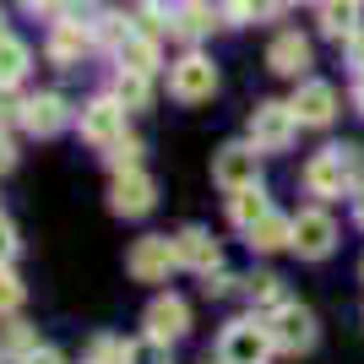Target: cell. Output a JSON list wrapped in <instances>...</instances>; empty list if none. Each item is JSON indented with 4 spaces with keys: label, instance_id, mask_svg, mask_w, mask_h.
I'll return each mask as SVG.
<instances>
[{
    "label": "cell",
    "instance_id": "obj_1",
    "mask_svg": "<svg viewBox=\"0 0 364 364\" xmlns=\"http://www.w3.org/2000/svg\"><path fill=\"white\" fill-rule=\"evenodd\" d=\"M272 332L261 321H228L218 337V364H267L272 359Z\"/></svg>",
    "mask_w": 364,
    "mask_h": 364
},
{
    "label": "cell",
    "instance_id": "obj_2",
    "mask_svg": "<svg viewBox=\"0 0 364 364\" xmlns=\"http://www.w3.org/2000/svg\"><path fill=\"white\" fill-rule=\"evenodd\" d=\"M168 92L180 98V104H207L218 92V65L207 60V55H185V60H174V71H168Z\"/></svg>",
    "mask_w": 364,
    "mask_h": 364
},
{
    "label": "cell",
    "instance_id": "obj_3",
    "mask_svg": "<svg viewBox=\"0 0 364 364\" xmlns=\"http://www.w3.org/2000/svg\"><path fill=\"white\" fill-rule=\"evenodd\" d=\"M168 267H180V250H174V240H164V234L136 240V245H131V256H125V272L136 277V283H164Z\"/></svg>",
    "mask_w": 364,
    "mask_h": 364
},
{
    "label": "cell",
    "instance_id": "obj_4",
    "mask_svg": "<svg viewBox=\"0 0 364 364\" xmlns=\"http://www.w3.org/2000/svg\"><path fill=\"white\" fill-rule=\"evenodd\" d=\"M250 136H256L261 152H283L294 136H299V114H294V104H256V114H250Z\"/></svg>",
    "mask_w": 364,
    "mask_h": 364
},
{
    "label": "cell",
    "instance_id": "obj_5",
    "mask_svg": "<svg viewBox=\"0 0 364 364\" xmlns=\"http://www.w3.org/2000/svg\"><path fill=\"white\" fill-rule=\"evenodd\" d=\"M213 180L223 185L228 196L250 191V185H256V147H245V141H228V147L213 158Z\"/></svg>",
    "mask_w": 364,
    "mask_h": 364
},
{
    "label": "cell",
    "instance_id": "obj_6",
    "mask_svg": "<svg viewBox=\"0 0 364 364\" xmlns=\"http://www.w3.org/2000/svg\"><path fill=\"white\" fill-rule=\"evenodd\" d=\"M152 201H158V185H152L141 168H125V174L109 180V207H114V213L141 218V213H152Z\"/></svg>",
    "mask_w": 364,
    "mask_h": 364
},
{
    "label": "cell",
    "instance_id": "obj_7",
    "mask_svg": "<svg viewBox=\"0 0 364 364\" xmlns=\"http://www.w3.org/2000/svg\"><path fill=\"white\" fill-rule=\"evenodd\" d=\"M267 332H272V343L283 353H304L310 343H316V316H310L304 304H283V310L267 321Z\"/></svg>",
    "mask_w": 364,
    "mask_h": 364
},
{
    "label": "cell",
    "instance_id": "obj_8",
    "mask_svg": "<svg viewBox=\"0 0 364 364\" xmlns=\"http://www.w3.org/2000/svg\"><path fill=\"white\" fill-rule=\"evenodd\" d=\"M332 245H337V223L321 207H310V213L294 218V250H299L304 261H321V256H332Z\"/></svg>",
    "mask_w": 364,
    "mask_h": 364
},
{
    "label": "cell",
    "instance_id": "obj_9",
    "mask_svg": "<svg viewBox=\"0 0 364 364\" xmlns=\"http://www.w3.org/2000/svg\"><path fill=\"white\" fill-rule=\"evenodd\" d=\"M82 136L98 141V147H114V141L125 136V104L120 98H92V104L82 109Z\"/></svg>",
    "mask_w": 364,
    "mask_h": 364
},
{
    "label": "cell",
    "instance_id": "obj_10",
    "mask_svg": "<svg viewBox=\"0 0 364 364\" xmlns=\"http://www.w3.org/2000/svg\"><path fill=\"white\" fill-rule=\"evenodd\" d=\"M141 321H147V337H158V343H174V337L191 332V310H185V299H174V294L152 299Z\"/></svg>",
    "mask_w": 364,
    "mask_h": 364
},
{
    "label": "cell",
    "instance_id": "obj_11",
    "mask_svg": "<svg viewBox=\"0 0 364 364\" xmlns=\"http://www.w3.org/2000/svg\"><path fill=\"white\" fill-rule=\"evenodd\" d=\"M343 185H348V174H343V158H337V147H326V152H316L310 164H304V191L310 196H343Z\"/></svg>",
    "mask_w": 364,
    "mask_h": 364
},
{
    "label": "cell",
    "instance_id": "obj_12",
    "mask_svg": "<svg viewBox=\"0 0 364 364\" xmlns=\"http://www.w3.org/2000/svg\"><path fill=\"white\" fill-rule=\"evenodd\" d=\"M22 125H28L33 136H55L65 125V98L60 92H38V98H28L22 104Z\"/></svg>",
    "mask_w": 364,
    "mask_h": 364
},
{
    "label": "cell",
    "instance_id": "obj_13",
    "mask_svg": "<svg viewBox=\"0 0 364 364\" xmlns=\"http://www.w3.org/2000/svg\"><path fill=\"white\" fill-rule=\"evenodd\" d=\"M174 250H180V267H191V272H218V240L207 234V228H185L180 240H174Z\"/></svg>",
    "mask_w": 364,
    "mask_h": 364
},
{
    "label": "cell",
    "instance_id": "obj_14",
    "mask_svg": "<svg viewBox=\"0 0 364 364\" xmlns=\"http://www.w3.org/2000/svg\"><path fill=\"white\" fill-rule=\"evenodd\" d=\"M294 114H299V125H326L337 114V92L326 82H304L299 98H294Z\"/></svg>",
    "mask_w": 364,
    "mask_h": 364
},
{
    "label": "cell",
    "instance_id": "obj_15",
    "mask_svg": "<svg viewBox=\"0 0 364 364\" xmlns=\"http://www.w3.org/2000/svg\"><path fill=\"white\" fill-rule=\"evenodd\" d=\"M267 65H272L277 76H299L304 65H310V44H304L299 33H283V38H272V49H267Z\"/></svg>",
    "mask_w": 364,
    "mask_h": 364
},
{
    "label": "cell",
    "instance_id": "obj_16",
    "mask_svg": "<svg viewBox=\"0 0 364 364\" xmlns=\"http://www.w3.org/2000/svg\"><path fill=\"white\" fill-rule=\"evenodd\" d=\"M213 22H218V11L207 6V0H185L180 11L168 16V33L191 44V38H201V33H213Z\"/></svg>",
    "mask_w": 364,
    "mask_h": 364
},
{
    "label": "cell",
    "instance_id": "obj_17",
    "mask_svg": "<svg viewBox=\"0 0 364 364\" xmlns=\"http://www.w3.org/2000/svg\"><path fill=\"white\" fill-rule=\"evenodd\" d=\"M82 55H87V28H82V22H55V33H49V60L76 65Z\"/></svg>",
    "mask_w": 364,
    "mask_h": 364
},
{
    "label": "cell",
    "instance_id": "obj_18",
    "mask_svg": "<svg viewBox=\"0 0 364 364\" xmlns=\"http://www.w3.org/2000/svg\"><path fill=\"white\" fill-rule=\"evenodd\" d=\"M114 55H120V71H141V76L158 71V38H147V33H131Z\"/></svg>",
    "mask_w": 364,
    "mask_h": 364
},
{
    "label": "cell",
    "instance_id": "obj_19",
    "mask_svg": "<svg viewBox=\"0 0 364 364\" xmlns=\"http://www.w3.org/2000/svg\"><path fill=\"white\" fill-rule=\"evenodd\" d=\"M321 33L326 38H353L359 33V0H326L321 6Z\"/></svg>",
    "mask_w": 364,
    "mask_h": 364
},
{
    "label": "cell",
    "instance_id": "obj_20",
    "mask_svg": "<svg viewBox=\"0 0 364 364\" xmlns=\"http://www.w3.org/2000/svg\"><path fill=\"white\" fill-rule=\"evenodd\" d=\"M250 245H256V250H283V245H294V218L267 213L256 228H250Z\"/></svg>",
    "mask_w": 364,
    "mask_h": 364
},
{
    "label": "cell",
    "instance_id": "obj_21",
    "mask_svg": "<svg viewBox=\"0 0 364 364\" xmlns=\"http://www.w3.org/2000/svg\"><path fill=\"white\" fill-rule=\"evenodd\" d=\"M267 213H272V207H267V196H261V185H250V191H240V196H228V218H234L240 228H256Z\"/></svg>",
    "mask_w": 364,
    "mask_h": 364
},
{
    "label": "cell",
    "instance_id": "obj_22",
    "mask_svg": "<svg viewBox=\"0 0 364 364\" xmlns=\"http://www.w3.org/2000/svg\"><path fill=\"white\" fill-rule=\"evenodd\" d=\"M28 44H22V38H6V44H0V87H16V82H22V76H28Z\"/></svg>",
    "mask_w": 364,
    "mask_h": 364
},
{
    "label": "cell",
    "instance_id": "obj_23",
    "mask_svg": "<svg viewBox=\"0 0 364 364\" xmlns=\"http://www.w3.org/2000/svg\"><path fill=\"white\" fill-rule=\"evenodd\" d=\"M250 304L267 310V316H277V310L289 304V294H283V283H277L272 272H261V277H250Z\"/></svg>",
    "mask_w": 364,
    "mask_h": 364
},
{
    "label": "cell",
    "instance_id": "obj_24",
    "mask_svg": "<svg viewBox=\"0 0 364 364\" xmlns=\"http://www.w3.org/2000/svg\"><path fill=\"white\" fill-rule=\"evenodd\" d=\"M114 98H120L125 109H147V98H152L147 76H141V71H120V76H114Z\"/></svg>",
    "mask_w": 364,
    "mask_h": 364
},
{
    "label": "cell",
    "instance_id": "obj_25",
    "mask_svg": "<svg viewBox=\"0 0 364 364\" xmlns=\"http://www.w3.org/2000/svg\"><path fill=\"white\" fill-rule=\"evenodd\" d=\"M0 353H6V359H33V353H38L33 326H6V332H0Z\"/></svg>",
    "mask_w": 364,
    "mask_h": 364
},
{
    "label": "cell",
    "instance_id": "obj_26",
    "mask_svg": "<svg viewBox=\"0 0 364 364\" xmlns=\"http://www.w3.org/2000/svg\"><path fill=\"white\" fill-rule=\"evenodd\" d=\"M104 158H109V168H114V174H125V168H141V141L120 136V141H114V147L104 152Z\"/></svg>",
    "mask_w": 364,
    "mask_h": 364
},
{
    "label": "cell",
    "instance_id": "obj_27",
    "mask_svg": "<svg viewBox=\"0 0 364 364\" xmlns=\"http://www.w3.org/2000/svg\"><path fill=\"white\" fill-rule=\"evenodd\" d=\"M87 364H131V343L98 337V343H92V359H87Z\"/></svg>",
    "mask_w": 364,
    "mask_h": 364
},
{
    "label": "cell",
    "instance_id": "obj_28",
    "mask_svg": "<svg viewBox=\"0 0 364 364\" xmlns=\"http://www.w3.org/2000/svg\"><path fill=\"white\" fill-rule=\"evenodd\" d=\"M131 364H168V343H158V337L131 343Z\"/></svg>",
    "mask_w": 364,
    "mask_h": 364
},
{
    "label": "cell",
    "instance_id": "obj_29",
    "mask_svg": "<svg viewBox=\"0 0 364 364\" xmlns=\"http://www.w3.org/2000/svg\"><path fill=\"white\" fill-rule=\"evenodd\" d=\"M337 158H343V174H348V185L353 191H364V147H337Z\"/></svg>",
    "mask_w": 364,
    "mask_h": 364
},
{
    "label": "cell",
    "instance_id": "obj_30",
    "mask_svg": "<svg viewBox=\"0 0 364 364\" xmlns=\"http://www.w3.org/2000/svg\"><path fill=\"white\" fill-rule=\"evenodd\" d=\"M16 304H22V283H16L11 267H0V316H11Z\"/></svg>",
    "mask_w": 364,
    "mask_h": 364
},
{
    "label": "cell",
    "instance_id": "obj_31",
    "mask_svg": "<svg viewBox=\"0 0 364 364\" xmlns=\"http://www.w3.org/2000/svg\"><path fill=\"white\" fill-rule=\"evenodd\" d=\"M125 38H131V28H125V16H98V44H114V49H120Z\"/></svg>",
    "mask_w": 364,
    "mask_h": 364
},
{
    "label": "cell",
    "instance_id": "obj_32",
    "mask_svg": "<svg viewBox=\"0 0 364 364\" xmlns=\"http://www.w3.org/2000/svg\"><path fill=\"white\" fill-rule=\"evenodd\" d=\"M11 256H16V228L6 223V218H0V267H6Z\"/></svg>",
    "mask_w": 364,
    "mask_h": 364
},
{
    "label": "cell",
    "instance_id": "obj_33",
    "mask_svg": "<svg viewBox=\"0 0 364 364\" xmlns=\"http://www.w3.org/2000/svg\"><path fill=\"white\" fill-rule=\"evenodd\" d=\"M348 60L359 65V76H364V28H359V33H353V38H348Z\"/></svg>",
    "mask_w": 364,
    "mask_h": 364
},
{
    "label": "cell",
    "instance_id": "obj_34",
    "mask_svg": "<svg viewBox=\"0 0 364 364\" xmlns=\"http://www.w3.org/2000/svg\"><path fill=\"white\" fill-rule=\"evenodd\" d=\"M283 11V0H250V16H277Z\"/></svg>",
    "mask_w": 364,
    "mask_h": 364
},
{
    "label": "cell",
    "instance_id": "obj_35",
    "mask_svg": "<svg viewBox=\"0 0 364 364\" xmlns=\"http://www.w3.org/2000/svg\"><path fill=\"white\" fill-rule=\"evenodd\" d=\"M228 283H234L228 272H207V294H228Z\"/></svg>",
    "mask_w": 364,
    "mask_h": 364
},
{
    "label": "cell",
    "instance_id": "obj_36",
    "mask_svg": "<svg viewBox=\"0 0 364 364\" xmlns=\"http://www.w3.org/2000/svg\"><path fill=\"white\" fill-rule=\"evenodd\" d=\"M22 364H65V359H60V353H55V348H38V353H33V359H22Z\"/></svg>",
    "mask_w": 364,
    "mask_h": 364
},
{
    "label": "cell",
    "instance_id": "obj_37",
    "mask_svg": "<svg viewBox=\"0 0 364 364\" xmlns=\"http://www.w3.org/2000/svg\"><path fill=\"white\" fill-rule=\"evenodd\" d=\"M11 164H16V152H11V141L0 136V174H6V168H11Z\"/></svg>",
    "mask_w": 364,
    "mask_h": 364
},
{
    "label": "cell",
    "instance_id": "obj_38",
    "mask_svg": "<svg viewBox=\"0 0 364 364\" xmlns=\"http://www.w3.org/2000/svg\"><path fill=\"white\" fill-rule=\"evenodd\" d=\"M22 6H33V11H55L60 0H22Z\"/></svg>",
    "mask_w": 364,
    "mask_h": 364
},
{
    "label": "cell",
    "instance_id": "obj_39",
    "mask_svg": "<svg viewBox=\"0 0 364 364\" xmlns=\"http://www.w3.org/2000/svg\"><path fill=\"white\" fill-rule=\"evenodd\" d=\"M353 218H359V223H364V191H359V196H353Z\"/></svg>",
    "mask_w": 364,
    "mask_h": 364
},
{
    "label": "cell",
    "instance_id": "obj_40",
    "mask_svg": "<svg viewBox=\"0 0 364 364\" xmlns=\"http://www.w3.org/2000/svg\"><path fill=\"white\" fill-rule=\"evenodd\" d=\"M353 98H359V114H364V76H359V87H353Z\"/></svg>",
    "mask_w": 364,
    "mask_h": 364
},
{
    "label": "cell",
    "instance_id": "obj_41",
    "mask_svg": "<svg viewBox=\"0 0 364 364\" xmlns=\"http://www.w3.org/2000/svg\"><path fill=\"white\" fill-rule=\"evenodd\" d=\"M0 44H6V11H0Z\"/></svg>",
    "mask_w": 364,
    "mask_h": 364
},
{
    "label": "cell",
    "instance_id": "obj_42",
    "mask_svg": "<svg viewBox=\"0 0 364 364\" xmlns=\"http://www.w3.org/2000/svg\"><path fill=\"white\" fill-rule=\"evenodd\" d=\"M359 272H364V267H359Z\"/></svg>",
    "mask_w": 364,
    "mask_h": 364
}]
</instances>
